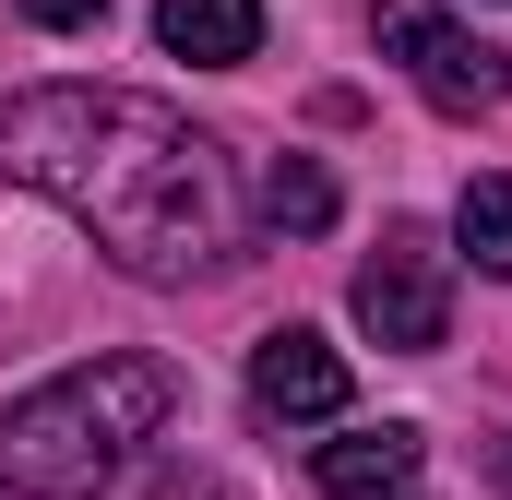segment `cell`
Wrapping results in <instances>:
<instances>
[{"mask_svg": "<svg viewBox=\"0 0 512 500\" xmlns=\"http://www.w3.org/2000/svg\"><path fill=\"white\" fill-rule=\"evenodd\" d=\"M0 167L48 191L84 239L143 286L215 274L239 250V179L203 131L120 84H24L0 96Z\"/></svg>", "mask_w": 512, "mask_h": 500, "instance_id": "6da1fadb", "label": "cell"}, {"mask_svg": "<svg viewBox=\"0 0 512 500\" xmlns=\"http://www.w3.org/2000/svg\"><path fill=\"white\" fill-rule=\"evenodd\" d=\"M179 405L167 358H72L36 393L0 405V489L12 500H96L131 465V441H155Z\"/></svg>", "mask_w": 512, "mask_h": 500, "instance_id": "7a4b0ae2", "label": "cell"}, {"mask_svg": "<svg viewBox=\"0 0 512 500\" xmlns=\"http://www.w3.org/2000/svg\"><path fill=\"white\" fill-rule=\"evenodd\" d=\"M382 60H405V84L429 96V108H453V120H489V108H512V48H489V36H465L441 0H382Z\"/></svg>", "mask_w": 512, "mask_h": 500, "instance_id": "3957f363", "label": "cell"}, {"mask_svg": "<svg viewBox=\"0 0 512 500\" xmlns=\"http://www.w3.org/2000/svg\"><path fill=\"white\" fill-rule=\"evenodd\" d=\"M358 334L393 358H429L453 334V262L429 227H382V250L358 262Z\"/></svg>", "mask_w": 512, "mask_h": 500, "instance_id": "277c9868", "label": "cell"}, {"mask_svg": "<svg viewBox=\"0 0 512 500\" xmlns=\"http://www.w3.org/2000/svg\"><path fill=\"white\" fill-rule=\"evenodd\" d=\"M251 405L274 429H334V417H346V358H334L310 322H274L251 346Z\"/></svg>", "mask_w": 512, "mask_h": 500, "instance_id": "5b68a950", "label": "cell"}, {"mask_svg": "<svg viewBox=\"0 0 512 500\" xmlns=\"http://www.w3.org/2000/svg\"><path fill=\"white\" fill-rule=\"evenodd\" d=\"M417 465H429V441H417L405 417H393V429H346V441L310 453L322 500H417Z\"/></svg>", "mask_w": 512, "mask_h": 500, "instance_id": "8992f818", "label": "cell"}, {"mask_svg": "<svg viewBox=\"0 0 512 500\" xmlns=\"http://www.w3.org/2000/svg\"><path fill=\"white\" fill-rule=\"evenodd\" d=\"M155 36L179 48V60H251L262 48V0H155Z\"/></svg>", "mask_w": 512, "mask_h": 500, "instance_id": "52a82bcc", "label": "cell"}, {"mask_svg": "<svg viewBox=\"0 0 512 500\" xmlns=\"http://www.w3.org/2000/svg\"><path fill=\"white\" fill-rule=\"evenodd\" d=\"M453 250H465L489 286H512V179H465V203H453Z\"/></svg>", "mask_w": 512, "mask_h": 500, "instance_id": "ba28073f", "label": "cell"}, {"mask_svg": "<svg viewBox=\"0 0 512 500\" xmlns=\"http://www.w3.org/2000/svg\"><path fill=\"white\" fill-rule=\"evenodd\" d=\"M262 215H274L286 239H322V227H334V179H322L310 155H274V167H262Z\"/></svg>", "mask_w": 512, "mask_h": 500, "instance_id": "9c48e42d", "label": "cell"}, {"mask_svg": "<svg viewBox=\"0 0 512 500\" xmlns=\"http://www.w3.org/2000/svg\"><path fill=\"white\" fill-rule=\"evenodd\" d=\"M24 24H48V36H84V24H108V0H24Z\"/></svg>", "mask_w": 512, "mask_h": 500, "instance_id": "30bf717a", "label": "cell"}]
</instances>
